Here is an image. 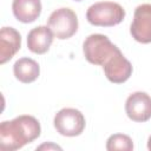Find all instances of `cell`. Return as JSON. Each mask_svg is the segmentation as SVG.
I'll return each mask as SVG.
<instances>
[{"instance_id": "cell-8", "label": "cell", "mask_w": 151, "mask_h": 151, "mask_svg": "<svg viewBox=\"0 0 151 151\" xmlns=\"http://www.w3.org/2000/svg\"><path fill=\"white\" fill-rule=\"evenodd\" d=\"M103 68L106 78L114 84H122L126 81L132 74V65L123 55L120 50H118L103 65Z\"/></svg>"}, {"instance_id": "cell-13", "label": "cell", "mask_w": 151, "mask_h": 151, "mask_svg": "<svg viewBox=\"0 0 151 151\" xmlns=\"http://www.w3.org/2000/svg\"><path fill=\"white\" fill-rule=\"evenodd\" d=\"M106 149L109 151H131L133 149V143L132 139L127 134L123 133H114L109 137L107 143H106Z\"/></svg>"}, {"instance_id": "cell-1", "label": "cell", "mask_w": 151, "mask_h": 151, "mask_svg": "<svg viewBox=\"0 0 151 151\" xmlns=\"http://www.w3.org/2000/svg\"><path fill=\"white\" fill-rule=\"evenodd\" d=\"M41 127L37 118L28 114L19 116L0 124V150L14 151L32 143L40 136Z\"/></svg>"}, {"instance_id": "cell-12", "label": "cell", "mask_w": 151, "mask_h": 151, "mask_svg": "<svg viewBox=\"0 0 151 151\" xmlns=\"http://www.w3.org/2000/svg\"><path fill=\"white\" fill-rule=\"evenodd\" d=\"M13 73L19 81L28 84L34 81L39 77L40 67L35 60L24 57L18 59L13 65Z\"/></svg>"}, {"instance_id": "cell-9", "label": "cell", "mask_w": 151, "mask_h": 151, "mask_svg": "<svg viewBox=\"0 0 151 151\" xmlns=\"http://www.w3.org/2000/svg\"><path fill=\"white\" fill-rule=\"evenodd\" d=\"M21 45L20 33L13 27H2L0 31V64L11 60Z\"/></svg>"}, {"instance_id": "cell-4", "label": "cell", "mask_w": 151, "mask_h": 151, "mask_svg": "<svg viewBox=\"0 0 151 151\" xmlns=\"http://www.w3.org/2000/svg\"><path fill=\"white\" fill-rule=\"evenodd\" d=\"M47 26L57 39H68L78 29V18L71 8H58L51 13Z\"/></svg>"}, {"instance_id": "cell-7", "label": "cell", "mask_w": 151, "mask_h": 151, "mask_svg": "<svg viewBox=\"0 0 151 151\" xmlns=\"http://www.w3.org/2000/svg\"><path fill=\"white\" fill-rule=\"evenodd\" d=\"M127 117L138 123H144L151 118V97L145 92H133L125 101Z\"/></svg>"}, {"instance_id": "cell-5", "label": "cell", "mask_w": 151, "mask_h": 151, "mask_svg": "<svg viewBox=\"0 0 151 151\" xmlns=\"http://www.w3.org/2000/svg\"><path fill=\"white\" fill-rule=\"evenodd\" d=\"M53 124L57 132L61 136L76 137L85 129V117L77 109L65 107L55 113Z\"/></svg>"}, {"instance_id": "cell-16", "label": "cell", "mask_w": 151, "mask_h": 151, "mask_svg": "<svg viewBox=\"0 0 151 151\" xmlns=\"http://www.w3.org/2000/svg\"><path fill=\"white\" fill-rule=\"evenodd\" d=\"M76 1H81V0H76Z\"/></svg>"}, {"instance_id": "cell-6", "label": "cell", "mask_w": 151, "mask_h": 151, "mask_svg": "<svg viewBox=\"0 0 151 151\" xmlns=\"http://www.w3.org/2000/svg\"><path fill=\"white\" fill-rule=\"evenodd\" d=\"M132 38L142 44L151 42V5L143 4L134 9L130 27Z\"/></svg>"}, {"instance_id": "cell-3", "label": "cell", "mask_w": 151, "mask_h": 151, "mask_svg": "<svg viewBox=\"0 0 151 151\" xmlns=\"http://www.w3.org/2000/svg\"><path fill=\"white\" fill-rule=\"evenodd\" d=\"M119 48L104 34H91L83 44V52L86 60L93 65L103 66Z\"/></svg>"}, {"instance_id": "cell-2", "label": "cell", "mask_w": 151, "mask_h": 151, "mask_svg": "<svg viewBox=\"0 0 151 151\" xmlns=\"http://www.w3.org/2000/svg\"><path fill=\"white\" fill-rule=\"evenodd\" d=\"M125 17L124 8L112 1H100L91 5L86 12V19L91 25L110 27L118 25Z\"/></svg>"}, {"instance_id": "cell-10", "label": "cell", "mask_w": 151, "mask_h": 151, "mask_svg": "<svg viewBox=\"0 0 151 151\" xmlns=\"http://www.w3.org/2000/svg\"><path fill=\"white\" fill-rule=\"evenodd\" d=\"M53 33L48 26H38L27 34V47L35 54H44L53 42Z\"/></svg>"}, {"instance_id": "cell-11", "label": "cell", "mask_w": 151, "mask_h": 151, "mask_svg": "<svg viewBox=\"0 0 151 151\" xmlns=\"http://www.w3.org/2000/svg\"><path fill=\"white\" fill-rule=\"evenodd\" d=\"M12 11L19 21L24 24L33 22L41 13V2L40 0H13Z\"/></svg>"}, {"instance_id": "cell-15", "label": "cell", "mask_w": 151, "mask_h": 151, "mask_svg": "<svg viewBox=\"0 0 151 151\" xmlns=\"http://www.w3.org/2000/svg\"><path fill=\"white\" fill-rule=\"evenodd\" d=\"M147 149L151 151V136L149 137V140H147Z\"/></svg>"}, {"instance_id": "cell-14", "label": "cell", "mask_w": 151, "mask_h": 151, "mask_svg": "<svg viewBox=\"0 0 151 151\" xmlns=\"http://www.w3.org/2000/svg\"><path fill=\"white\" fill-rule=\"evenodd\" d=\"M44 149H47V150H50V149L61 150V147H60V146H58V145H55V144H42V145H40V146H38V147H37V150H44Z\"/></svg>"}]
</instances>
